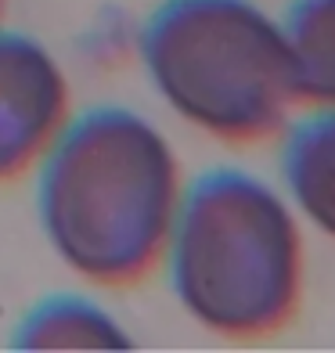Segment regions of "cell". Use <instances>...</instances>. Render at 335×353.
<instances>
[{
	"label": "cell",
	"instance_id": "obj_1",
	"mask_svg": "<svg viewBox=\"0 0 335 353\" xmlns=\"http://www.w3.org/2000/svg\"><path fill=\"white\" fill-rule=\"evenodd\" d=\"M184 195L155 126L119 105L69 119L40 159L37 213L58 260L105 288L137 285L166 256Z\"/></svg>",
	"mask_w": 335,
	"mask_h": 353
},
{
	"label": "cell",
	"instance_id": "obj_2",
	"mask_svg": "<svg viewBox=\"0 0 335 353\" xmlns=\"http://www.w3.org/2000/svg\"><path fill=\"white\" fill-rule=\"evenodd\" d=\"M166 263L184 314L220 339H270L303 299L292 202L234 166L202 173L181 195Z\"/></svg>",
	"mask_w": 335,
	"mask_h": 353
},
{
	"label": "cell",
	"instance_id": "obj_3",
	"mask_svg": "<svg viewBox=\"0 0 335 353\" xmlns=\"http://www.w3.org/2000/svg\"><path fill=\"white\" fill-rule=\"evenodd\" d=\"M137 47L159 98L223 144L281 134L299 105L285 29L252 0H163Z\"/></svg>",
	"mask_w": 335,
	"mask_h": 353
},
{
	"label": "cell",
	"instance_id": "obj_4",
	"mask_svg": "<svg viewBox=\"0 0 335 353\" xmlns=\"http://www.w3.org/2000/svg\"><path fill=\"white\" fill-rule=\"evenodd\" d=\"M72 90L47 47L0 29V184L33 170L69 123Z\"/></svg>",
	"mask_w": 335,
	"mask_h": 353
},
{
	"label": "cell",
	"instance_id": "obj_5",
	"mask_svg": "<svg viewBox=\"0 0 335 353\" xmlns=\"http://www.w3.org/2000/svg\"><path fill=\"white\" fill-rule=\"evenodd\" d=\"M281 181L292 210L335 242V108H314L285 134Z\"/></svg>",
	"mask_w": 335,
	"mask_h": 353
},
{
	"label": "cell",
	"instance_id": "obj_6",
	"mask_svg": "<svg viewBox=\"0 0 335 353\" xmlns=\"http://www.w3.org/2000/svg\"><path fill=\"white\" fill-rule=\"evenodd\" d=\"M281 29L296 98L310 108H335V0H292Z\"/></svg>",
	"mask_w": 335,
	"mask_h": 353
},
{
	"label": "cell",
	"instance_id": "obj_7",
	"mask_svg": "<svg viewBox=\"0 0 335 353\" xmlns=\"http://www.w3.org/2000/svg\"><path fill=\"white\" fill-rule=\"evenodd\" d=\"M11 343L19 350H126L130 339L101 307L79 296H51L29 310Z\"/></svg>",
	"mask_w": 335,
	"mask_h": 353
},
{
	"label": "cell",
	"instance_id": "obj_8",
	"mask_svg": "<svg viewBox=\"0 0 335 353\" xmlns=\"http://www.w3.org/2000/svg\"><path fill=\"white\" fill-rule=\"evenodd\" d=\"M4 4H8V0H0V14H4Z\"/></svg>",
	"mask_w": 335,
	"mask_h": 353
}]
</instances>
